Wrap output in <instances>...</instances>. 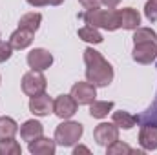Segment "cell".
I'll return each mask as SVG.
<instances>
[{
	"label": "cell",
	"instance_id": "cell-1",
	"mask_svg": "<svg viewBox=\"0 0 157 155\" xmlns=\"http://www.w3.org/2000/svg\"><path fill=\"white\" fill-rule=\"evenodd\" d=\"M84 62H86V78L95 88H106L113 80L112 64L93 47L84 49Z\"/></svg>",
	"mask_w": 157,
	"mask_h": 155
},
{
	"label": "cell",
	"instance_id": "cell-2",
	"mask_svg": "<svg viewBox=\"0 0 157 155\" xmlns=\"http://www.w3.org/2000/svg\"><path fill=\"white\" fill-rule=\"evenodd\" d=\"M84 22L88 26H93V28H101V29H106V31H115L121 28V17H119L117 9H86V13L82 15Z\"/></svg>",
	"mask_w": 157,
	"mask_h": 155
},
{
	"label": "cell",
	"instance_id": "cell-3",
	"mask_svg": "<svg viewBox=\"0 0 157 155\" xmlns=\"http://www.w3.org/2000/svg\"><path fill=\"white\" fill-rule=\"evenodd\" d=\"M84 133V128L80 122H73V120H64L57 126L55 130V142L59 146L70 148L73 144H77Z\"/></svg>",
	"mask_w": 157,
	"mask_h": 155
},
{
	"label": "cell",
	"instance_id": "cell-4",
	"mask_svg": "<svg viewBox=\"0 0 157 155\" xmlns=\"http://www.w3.org/2000/svg\"><path fill=\"white\" fill-rule=\"evenodd\" d=\"M46 86H48V80H46L42 71L31 70V71H28L22 77V91L28 97H35V95L44 93L46 91Z\"/></svg>",
	"mask_w": 157,
	"mask_h": 155
},
{
	"label": "cell",
	"instance_id": "cell-5",
	"mask_svg": "<svg viewBox=\"0 0 157 155\" xmlns=\"http://www.w3.org/2000/svg\"><path fill=\"white\" fill-rule=\"evenodd\" d=\"M93 139L99 146H110L119 139V126L113 122H101L93 130Z\"/></svg>",
	"mask_w": 157,
	"mask_h": 155
},
{
	"label": "cell",
	"instance_id": "cell-6",
	"mask_svg": "<svg viewBox=\"0 0 157 155\" xmlns=\"http://www.w3.org/2000/svg\"><path fill=\"white\" fill-rule=\"evenodd\" d=\"M77 100L70 95H59L55 100H53V113L59 117V119H71V117L77 113Z\"/></svg>",
	"mask_w": 157,
	"mask_h": 155
},
{
	"label": "cell",
	"instance_id": "cell-7",
	"mask_svg": "<svg viewBox=\"0 0 157 155\" xmlns=\"http://www.w3.org/2000/svg\"><path fill=\"white\" fill-rule=\"evenodd\" d=\"M71 97L77 100L78 106H90L97 97L95 86L91 82H75L71 86Z\"/></svg>",
	"mask_w": 157,
	"mask_h": 155
},
{
	"label": "cell",
	"instance_id": "cell-8",
	"mask_svg": "<svg viewBox=\"0 0 157 155\" xmlns=\"http://www.w3.org/2000/svg\"><path fill=\"white\" fill-rule=\"evenodd\" d=\"M26 60H28V66L31 70L44 71V70H48L53 64V55L48 49H44V47H35V49H31L28 53V59Z\"/></svg>",
	"mask_w": 157,
	"mask_h": 155
},
{
	"label": "cell",
	"instance_id": "cell-9",
	"mask_svg": "<svg viewBox=\"0 0 157 155\" xmlns=\"http://www.w3.org/2000/svg\"><path fill=\"white\" fill-rule=\"evenodd\" d=\"M132 57L139 64H152L157 57V42H141L133 44Z\"/></svg>",
	"mask_w": 157,
	"mask_h": 155
},
{
	"label": "cell",
	"instance_id": "cell-10",
	"mask_svg": "<svg viewBox=\"0 0 157 155\" xmlns=\"http://www.w3.org/2000/svg\"><path fill=\"white\" fill-rule=\"evenodd\" d=\"M29 112L37 117H48L53 112V99L46 93H40L29 99Z\"/></svg>",
	"mask_w": 157,
	"mask_h": 155
},
{
	"label": "cell",
	"instance_id": "cell-11",
	"mask_svg": "<svg viewBox=\"0 0 157 155\" xmlns=\"http://www.w3.org/2000/svg\"><path fill=\"white\" fill-rule=\"evenodd\" d=\"M139 144L144 152L157 150V126H154V124H143L141 126Z\"/></svg>",
	"mask_w": 157,
	"mask_h": 155
},
{
	"label": "cell",
	"instance_id": "cell-12",
	"mask_svg": "<svg viewBox=\"0 0 157 155\" xmlns=\"http://www.w3.org/2000/svg\"><path fill=\"white\" fill-rule=\"evenodd\" d=\"M55 148H57L55 139H48L44 135H40L35 141L28 142V150H29V153H33V155H53L55 153Z\"/></svg>",
	"mask_w": 157,
	"mask_h": 155
},
{
	"label": "cell",
	"instance_id": "cell-13",
	"mask_svg": "<svg viewBox=\"0 0 157 155\" xmlns=\"http://www.w3.org/2000/svg\"><path fill=\"white\" fill-rule=\"evenodd\" d=\"M119 17H121V28L122 29H137L139 24H141V15L133 7L121 9L119 11Z\"/></svg>",
	"mask_w": 157,
	"mask_h": 155
},
{
	"label": "cell",
	"instance_id": "cell-14",
	"mask_svg": "<svg viewBox=\"0 0 157 155\" xmlns=\"http://www.w3.org/2000/svg\"><path fill=\"white\" fill-rule=\"evenodd\" d=\"M33 35H35V33L18 28L17 31L11 33V37H9V44L13 46V49H26V47L31 46V42H33Z\"/></svg>",
	"mask_w": 157,
	"mask_h": 155
},
{
	"label": "cell",
	"instance_id": "cell-15",
	"mask_svg": "<svg viewBox=\"0 0 157 155\" xmlns=\"http://www.w3.org/2000/svg\"><path fill=\"white\" fill-rule=\"evenodd\" d=\"M42 133H44V126L40 124L39 120H35V119L26 120V122L20 126V137H22L24 141H28V142L35 141V139L40 137Z\"/></svg>",
	"mask_w": 157,
	"mask_h": 155
},
{
	"label": "cell",
	"instance_id": "cell-16",
	"mask_svg": "<svg viewBox=\"0 0 157 155\" xmlns=\"http://www.w3.org/2000/svg\"><path fill=\"white\" fill-rule=\"evenodd\" d=\"M40 22H42V15L37 13V11H31V13H26V15L20 17V20H18V28L35 33V31H39Z\"/></svg>",
	"mask_w": 157,
	"mask_h": 155
},
{
	"label": "cell",
	"instance_id": "cell-17",
	"mask_svg": "<svg viewBox=\"0 0 157 155\" xmlns=\"http://www.w3.org/2000/svg\"><path fill=\"white\" fill-rule=\"evenodd\" d=\"M112 110H113L112 100H93L90 104V115L93 119H104V117H108Z\"/></svg>",
	"mask_w": 157,
	"mask_h": 155
},
{
	"label": "cell",
	"instance_id": "cell-18",
	"mask_svg": "<svg viewBox=\"0 0 157 155\" xmlns=\"http://www.w3.org/2000/svg\"><path fill=\"white\" fill-rule=\"evenodd\" d=\"M17 131H18V124L15 122V119L6 117V115L0 117V141L15 137Z\"/></svg>",
	"mask_w": 157,
	"mask_h": 155
},
{
	"label": "cell",
	"instance_id": "cell-19",
	"mask_svg": "<svg viewBox=\"0 0 157 155\" xmlns=\"http://www.w3.org/2000/svg\"><path fill=\"white\" fill-rule=\"evenodd\" d=\"M137 119V124H154L157 126V93H155V99H154V102L141 113V115H135Z\"/></svg>",
	"mask_w": 157,
	"mask_h": 155
},
{
	"label": "cell",
	"instance_id": "cell-20",
	"mask_svg": "<svg viewBox=\"0 0 157 155\" xmlns=\"http://www.w3.org/2000/svg\"><path fill=\"white\" fill-rule=\"evenodd\" d=\"M113 124H117L122 130H132L137 124V119H135V115H132L124 110H119V112H113Z\"/></svg>",
	"mask_w": 157,
	"mask_h": 155
},
{
	"label": "cell",
	"instance_id": "cell-21",
	"mask_svg": "<svg viewBox=\"0 0 157 155\" xmlns=\"http://www.w3.org/2000/svg\"><path fill=\"white\" fill-rule=\"evenodd\" d=\"M78 39L84 40V42H90V44H101L102 42V35H101V31L97 29V28H93V26H84V28H80L78 29Z\"/></svg>",
	"mask_w": 157,
	"mask_h": 155
},
{
	"label": "cell",
	"instance_id": "cell-22",
	"mask_svg": "<svg viewBox=\"0 0 157 155\" xmlns=\"http://www.w3.org/2000/svg\"><path fill=\"white\" fill-rule=\"evenodd\" d=\"M133 44H141V42H155L157 40V33L152 28H137L133 29Z\"/></svg>",
	"mask_w": 157,
	"mask_h": 155
},
{
	"label": "cell",
	"instance_id": "cell-23",
	"mask_svg": "<svg viewBox=\"0 0 157 155\" xmlns=\"http://www.w3.org/2000/svg\"><path fill=\"white\" fill-rule=\"evenodd\" d=\"M20 153H22V148H20L18 141H15V137L0 141V155H20Z\"/></svg>",
	"mask_w": 157,
	"mask_h": 155
},
{
	"label": "cell",
	"instance_id": "cell-24",
	"mask_svg": "<svg viewBox=\"0 0 157 155\" xmlns=\"http://www.w3.org/2000/svg\"><path fill=\"white\" fill-rule=\"evenodd\" d=\"M106 152L108 155H122V153H137L141 155L143 153V150H133V148H130L126 142H122V141H115V142H112L110 146H106Z\"/></svg>",
	"mask_w": 157,
	"mask_h": 155
},
{
	"label": "cell",
	"instance_id": "cell-25",
	"mask_svg": "<svg viewBox=\"0 0 157 155\" xmlns=\"http://www.w3.org/2000/svg\"><path fill=\"white\" fill-rule=\"evenodd\" d=\"M144 17L150 22H155L157 20V0H148L144 4Z\"/></svg>",
	"mask_w": 157,
	"mask_h": 155
},
{
	"label": "cell",
	"instance_id": "cell-26",
	"mask_svg": "<svg viewBox=\"0 0 157 155\" xmlns=\"http://www.w3.org/2000/svg\"><path fill=\"white\" fill-rule=\"evenodd\" d=\"M11 55H13V46H11L9 42L0 40V62L9 60V59H11Z\"/></svg>",
	"mask_w": 157,
	"mask_h": 155
},
{
	"label": "cell",
	"instance_id": "cell-27",
	"mask_svg": "<svg viewBox=\"0 0 157 155\" xmlns=\"http://www.w3.org/2000/svg\"><path fill=\"white\" fill-rule=\"evenodd\" d=\"M80 2V6H84L86 9H95V7H99L102 2L101 0H78Z\"/></svg>",
	"mask_w": 157,
	"mask_h": 155
},
{
	"label": "cell",
	"instance_id": "cell-28",
	"mask_svg": "<svg viewBox=\"0 0 157 155\" xmlns=\"http://www.w3.org/2000/svg\"><path fill=\"white\" fill-rule=\"evenodd\" d=\"M101 2H102V4H104L106 7L113 9V7H117V6L121 4V2H122V0H101Z\"/></svg>",
	"mask_w": 157,
	"mask_h": 155
},
{
	"label": "cell",
	"instance_id": "cell-29",
	"mask_svg": "<svg viewBox=\"0 0 157 155\" xmlns=\"http://www.w3.org/2000/svg\"><path fill=\"white\" fill-rule=\"evenodd\" d=\"M29 6H33V7H42V6H48V2L46 0H26Z\"/></svg>",
	"mask_w": 157,
	"mask_h": 155
},
{
	"label": "cell",
	"instance_id": "cell-30",
	"mask_svg": "<svg viewBox=\"0 0 157 155\" xmlns=\"http://www.w3.org/2000/svg\"><path fill=\"white\" fill-rule=\"evenodd\" d=\"M73 153L75 155H78V153H90V148H86V146H77V148H75V150H73Z\"/></svg>",
	"mask_w": 157,
	"mask_h": 155
},
{
	"label": "cell",
	"instance_id": "cell-31",
	"mask_svg": "<svg viewBox=\"0 0 157 155\" xmlns=\"http://www.w3.org/2000/svg\"><path fill=\"white\" fill-rule=\"evenodd\" d=\"M46 2H48L49 6H60V4H62L64 0H46Z\"/></svg>",
	"mask_w": 157,
	"mask_h": 155
},
{
	"label": "cell",
	"instance_id": "cell-32",
	"mask_svg": "<svg viewBox=\"0 0 157 155\" xmlns=\"http://www.w3.org/2000/svg\"><path fill=\"white\" fill-rule=\"evenodd\" d=\"M0 82H2V77H0Z\"/></svg>",
	"mask_w": 157,
	"mask_h": 155
}]
</instances>
